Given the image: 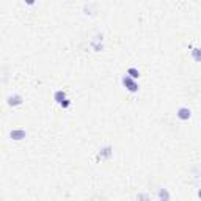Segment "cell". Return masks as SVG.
<instances>
[{
	"mask_svg": "<svg viewBox=\"0 0 201 201\" xmlns=\"http://www.w3.org/2000/svg\"><path fill=\"white\" fill-rule=\"evenodd\" d=\"M123 83H124V85L127 86V90L132 91V93H135V91L138 90V85H137L134 80H130L129 77H124V79H123Z\"/></svg>",
	"mask_w": 201,
	"mask_h": 201,
	"instance_id": "cell-1",
	"label": "cell"
},
{
	"mask_svg": "<svg viewBox=\"0 0 201 201\" xmlns=\"http://www.w3.org/2000/svg\"><path fill=\"white\" fill-rule=\"evenodd\" d=\"M177 116H179L181 120H189L190 118V110L185 108V107H182V108H179V112H177Z\"/></svg>",
	"mask_w": 201,
	"mask_h": 201,
	"instance_id": "cell-2",
	"label": "cell"
},
{
	"mask_svg": "<svg viewBox=\"0 0 201 201\" xmlns=\"http://www.w3.org/2000/svg\"><path fill=\"white\" fill-rule=\"evenodd\" d=\"M159 200L160 201H170V193H168L167 189H160V192H159Z\"/></svg>",
	"mask_w": 201,
	"mask_h": 201,
	"instance_id": "cell-3",
	"label": "cell"
},
{
	"mask_svg": "<svg viewBox=\"0 0 201 201\" xmlns=\"http://www.w3.org/2000/svg\"><path fill=\"white\" fill-rule=\"evenodd\" d=\"M11 137H13L14 140H22V138L25 137V132H24V130H13V132H11Z\"/></svg>",
	"mask_w": 201,
	"mask_h": 201,
	"instance_id": "cell-4",
	"label": "cell"
},
{
	"mask_svg": "<svg viewBox=\"0 0 201 201\" xmlns=\"http://www.w3.org/2000/svg\"><path fill=\"white\" fill-rule=\"evenodd\" d=\"M65 91H57V93H55V101H57V102H60V104H63V101H66L65 99Z\"/></svg>",
	"mask_w": 201,
	"mask_h": 201,
	"instance_id": "cell-5",
	"label": "cell"
},
{
	"mask_svg": "<svg viewBox=\"0 0 201 201\" xmlns=\"http://www.w3.org/2000/svg\"><path fill=\"white\" fill-rule=\"evenodd\" d=\"M193 55H195V60L200 61L201 60V49H195L193 50Z\"/></svg>",
	"mask_w": 201,
	"mask_h": 201,
	"instance_id": "cell-6",
	"label": "cell"
},
{
	"mask_svg": "<svg viewBox=\"0 0 201 201\" xmlns=\"http://www.w3.org/2000/svg\"><path fill=\"white\" fill-rule=\"evenodd\" d=\"M127 72H129V74H130L132 77H134V79H137V77L140 76V72L137 71V69H129V71H127Z\"/></svg>",
	"mask_w": 201,
	"mask_h": 201,
	"instance_id": "cell-7",
	"label": "cell"
},
{
	"mask_svg": "<svg viewBox=\"0 0 201 201\" xmlns=\"http://www.w3.org/2000/svg\"><path fill=\"white\" fill-rule=\"evenodd\" d=\"M198 196H200V198H201V190H200V192H198Z\"/></svg>",
	"mask_w": 201,
	"mask_h": 201,
	"instance_id": "cell-8",
	"label": "cell"
}]
</instances>
